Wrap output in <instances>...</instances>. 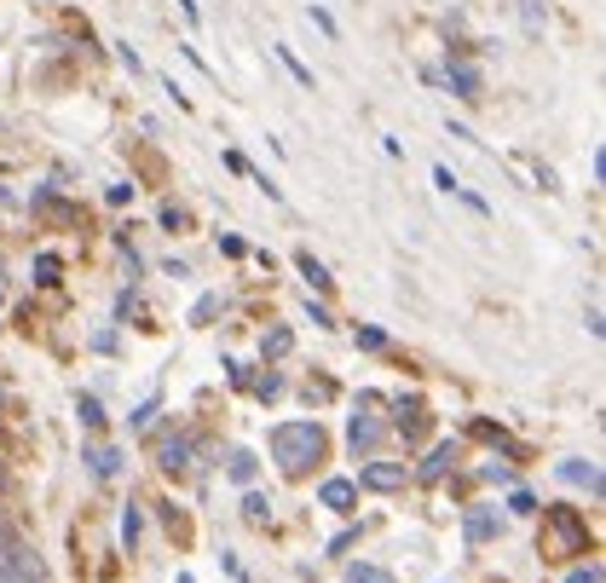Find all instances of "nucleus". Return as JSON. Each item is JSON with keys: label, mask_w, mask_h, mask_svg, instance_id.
<instances>
[{"label": "nucleus", "mask_w": 606, "mask_h": 583, "mask_svg": "<svg viewBox=\"0 0 606 583\" xmlns=\"http://www.w3.org/2000/svg\"><path fill=\"white\" fill-rule=\"evenodd\" d=\"M347 583H393V572H381V567H347Z\"/></svg>", "instance_id": "nucleus-14"}, {"label": "nucleus", "mask_w": 606, "mask_h": 583, "mask_svg": "<svg viewBox=\"0 0 606 583\" xmlns=\"http://www.w3.org/2000/svg\"><path fill=\"white\" fill-rule=\"evenodd\" d=\"M266 353H272V358L289 353V330H272V335H266Z\"/></svg>", "instance_id": "nucleus-17"}, {"label": "nucleus", "mask_w": 606, "mask_h": 583, "mask_svg": "<svg viewBox=\"0 0 606 583\" xmlns=\"http://www.w3.org/2000/svg\"><path fill=\"white\" fill-rule=\"evenodd\" d=\"M358 347H370V353H381V347H388V335H381V330H358Z\"/></svg>", "instance_id": "nucleus-19"}, {"label": "nucleus", "mask_w": 606, "mask_h": 583, "mask_svg": "<svg viewBox=\"0 0 606 583\" xmlns=\"http://www.w3.org/2000/svg\"><path fill=\"white\" fill-rule=\"evenodd\" d=\"M318 502H323V509H335V514H347L353 502H358V486H353V479H323Z\"/></svg>", "instance_id": "nucleus-3"}, {"label": "nucleus", "mask_w": 606, "mask_h": 583, "mask_svg": "<svg viewBox=\"0 0 606 583\" xmlns=\"http://www.w3.org/2000/svg\"><path fill=\"white\" fill-rule=\"evenodd\" d=\"M121 537H128V549H133V543H139V514L128 509V514H121Z\"/></svg>", "instance_id": "nucleus-21"}, {"label": "nucleus", "mask_w": 606, "mask_h": 583, "mask_svg": "<svg viewBox=\"0 0 606 583\" xmlns=\"http://www.w3.org/2000/svg\"><path fill=\"white\" fill-rule=\"evenodd\" d=\"M75 416L87 421V428H98V421H105V405H98L93 393H81V398H75Z\"/></svg>", "instance_id": "nucleus-13"}, {"label": "nucleus", "mask_w": 606, "mask_h": 583, "mask_svg": "<svg viewBox=\"0 0 606 583\" xmlns=\"http://www.w3.org/2000/svg\"><path fill=\"white\" fill-rule=\"evenodd\" d=\"M0 491H7V468H0Z\"/></svg>", "instance_id": "nucleus-25"}, {"label": "nucleus", "mask_w": 606, "mask_h": 583, "mask_svg": "<svg viewBox=\"0 0 606 583\" xmlns=\"http://www.w3.org/2000/svg\"><path fill=\"white\" fill-rule=\"evenodd\" d=\"M87 468H93L98 479H110V474L121 468V456H116L110 445H93V451H87Z\"/></svg>", "instance_id": "nucleus-10"}, {"label": "nucleus", "mask_w": 606, "mask_h": 583, "mask_svg": "<svg viewBox=\"0 0 606 583\" xmlns=\"http://www.w3.org/2000/svg\"><path fill=\"white\" fill-rule=\"evenodd\" d=\"M242 514H249V520H266V514H272V502L260 497V491H249V497H242Z\"/></svg>", "instance_id": "nucleus-16"}, {"label": "nucleus", "mask_w": 606, "mask_h": 583, "mask_svg": "<svg viewBox=\"0 0 606 583\" xmlns=\"http://www.w3.org/2000/svg\"><path fill=\"white\" fill-rule=\"evenodd\" d=\"M444 82H451L456 98H479V70H474V64H451V75H444Z\"/></svg>", "instance_id": "nucleus-6"}, {"label": "nucleus", "mask_w": 606, "mask_h": 583, "mask_svg": "<svg viewBox=\"0 0 606 583\" xmlns=\"http://www.w3.org/2000/svg\"><path fill=\"white\" fill-rule=\"evenodd\" d=\"M231 479H237V486H249V479H254V456H249V451L231 456Z\"/></svg>", "instance_id": "nucleus-15"}, {"label": "nucleus", "mask_w": 606, "mask_h": 583, "mask_svg": "<svg viewBox=\"0 0 606 583\" xmlns=\"http://www.w3.org/2000/svg\"><path fill=\"white\" fill-rule=\"evenodd\" d=\"M433 186H439V191H462V186H456V174H451V168H433Z\"/></svg>", "instance_id": "nucleus-22"}, {"label": "nucleus", "mask_w": 606, "mask_h": 583, "mask_svg": "<svg viewBox=\"0 0 606 583\" xmlns=\"http://www.w3.org/2000/svg\"><path fill=\"white\" fill-rule=\"evenodd\" d=\"M35 272H40V284H52V277H58V254H40Z\"/></svg>", "instance_id": "nucleus-18"}, {"label": "nucleus", "mask_w": 606, "mask_h": 583, "mask_svg": "<svg viewBox=\"0 0 606 583\" xmlns=\"http://www.w3.org/2000/svg\"><path fill=\"white\" fill-rule=\"evenodd\" d=\"M191 456H197V439H191V433H186V439H168V445L156 451V462H162V468H168V474L191 468Z\"/></svg>", "instance_id": "nucleus-4"}, {"label": "nucleus", "mask_w": 606, "mask_h": 583, "mask_svg": "<svg viewBox=\"0 0 606 583\" xmlns=\"http://www.w3.org/2000/svg\"><path fill=\"white\" fill-rule=\"evenodd\" d=\"M347 439H353V451L364 445V451H370L376 445V439H381V421H370V416H353V428H347Z\"/></svg>", "instance_id": "nucleus-8"}, {"label": "nucleus", "mask_w": 606, "mask_h": 583, "mask_svg": "<svg viewBox=\"0 0 606 583\" xmlns=\"http://www.w3.org/2000/svg\"><path fill=\"white\" fill-rule=\"evenodd\" d=\"M451 462H456V445L444 439V445H433V451H428V462H421V479L433 486V479H444V468H451Z\"/></svg>", "instance_id": "nucleus-5"}, {"label": "nucleus", "mask_w": 606, "mask_h": 583, "mask_svg": "<svg viewBox=\"0 0 606 583\" xmlns=\"http://www.w3.org/2000/svg\"><path fill=\"white\" fill-rule=\"evenodd\" d=\"M272 456L283 474H307L323 456V428L318 421H277L272 428Z\"/></svg>", "instance_id": "nucleus-1"}, {"label": "nucleus", "mask_w": 606, "mask_h": 583, "mask_svg": "<svg viewBox=\"0 0 606 583\" xmlns=\"http://www.w3.org/2000/svg\"><path fill=\"white\" fill-rule=\"evenodd\" d=\"M254 393H260V398H277V393H283V381H277V376H266V381H254Z\"/></svg>", "instance_id": "nucleus-23"}, {"label": "nucleus", "mask_w": 606, "mask_h": 583, "mask_svg": "<svg viewBox=\"0 0 606 583\" xmlns=\"http://www.w3.org/2000/svg\"><path fill=\"white\" fill-rule=\"evenodd\" d=\"M358 486H370V491H399V486H404V468H399V462H370V468L358 474Z\"/></svg>", "instance_id": "nucleus-2"}, {"label": "nucleus", "mask_w": 606, "mask_h": 583, "mask_svg": "<svg viewBox=\"0 0 606 583\" xmlns=\"http://www.w3.org/2000/svg\"><path fill=\"white\" fill-rule=\"evenodd\" d=\"M566 583H601V567H578V572L566 578Z\"/></svg>", "instance_id": "nucleus-24"}, {"label": "nucleus", "mask_w": 606, "mask_h": 583, "mask_svg": "<svg viewBox=\"0 0 606 583\" xmlns=\"http://www.w3.org/2000/svg\"><path fill=\"white\" fill-rule=\"evenodd\" d=\"M497 532H502V520H497V514H485V509H474V514H468V537H474V543L497 537Z\"/></svg>", "instance_id": "nucleus-11"}, {"label": "nucleus", "mask_w": 606, "mask_h": 583, "mask_svg": "<svg viewBox=\"0 0 606 583\" xmlns=\"http://www.w3.org/2000/svg\"><path fill=\"white\" fill-rule=\"evenodd\" d=\"M0 583H17V578H0Z\"/></svg>", "instance_id": "nucleus-26"}, {"label": "nucleus", "mask_w": 606, "mask_h": 583, "mask_svg": "<svg viewBox=\"0 0 606 583\" xmlns=\"http://www.w3.org/2000/svg\"><path fill=\"white\" fill-rule=\"evenodd\" d=\"M295 266H300V277H307V284H312V289H330V272H323V260H312L307 249H300V254H295Z\"/></svg>", "instance_id": "nucleus-9"}, {"label": "nucleus", "mask_w": 606, "mask_h": 583, "mask_svg": "<svg viewBox=\"0 0 606 583\" xmlns=\"http://www.w3.org/2000/svg\"><path fill=\"white\" fill-rule=\"evenodd\" d=\"M560 479H572V486L601 491V468H595V462H560Z\"/></svg>", "instance_id": "nucleus-7"}, {"label": "nucleus", "mask_w": 606, "mask_h": 583, "mask_svg": "<svg viewBox=\"0 0 606 583\" xmlns=\"http://www.w3.org/2000/svg\"><path fill=\"white\" fill-rule=\"evenodd\" d=\"M307 17H312V24H318L323 35H335V17H330V12H323V7H307Z\"/></svg>", "instance_id": "nucleus-20"}, {"label": "nucleus", "mask_w": 606, "mask_h": 583, "mask_svg": "<svg viewBox=\"0 0 606 583\" xmlns=\"http://www.w3.org/2000/svg\"><path fill=\"white\" fill-rule=\"evenodd\" d=\"M272 52H277V64H283V70H289V75H295V82H300V87H312V70H307V64H300V58H295L289 47H272Z\"/></svg>", "instance_id": "nucleus-12"}]
</instances>
